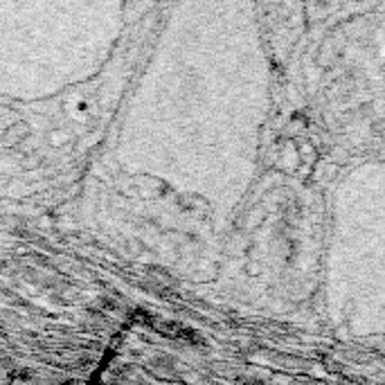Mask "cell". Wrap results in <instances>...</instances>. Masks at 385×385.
I'll return each mask as SVG.
<instances>
[{
    "label": "cell",
    "mask_w": 385,
    "mask_h": 385,
    "mask_svg": "<svg viewBox=\"0 0 385 385\" xmlns=\"http://www.w3.org/2000/svg\"><path fill=\"white\" fill-rule=\"evenodd\" d=\"M277 158H280V163H284L286 169H295L300 165L298 147H295L293 142H282L280 149H277Z\"/></svg>",
    "instance_id": "obj_1"
},
{
    "label": "cell",
    "mask_w": 385,
    "mask_h": 385,
    "mask_svg": "<svg viewBox=\"0 0 385 385\" xmlns=\"http://www.w3.org/2000/svg\"><path fill=\"white\" fill-rule=\"evenodd\" d=\"M298 154H300V163H304L307 167H313L318 163V151L313 145H309V142H302V145H298Z\"/></svg>",
    "instance_id": "obj_2"
},
{
    "label": "cell",
    "mask_w": 385,
    "mask_h": 385,
    "mask_svg": "<svg viewBox=\"0 0 385 385\" xmlns=\"http://www.w3.org/2000/svg\"><path fill=\"white\" fill-rule=\"evenodd\" d=\"M259 273V266L257 264H248V275H257Z\"/></svg>",
    "instance_id": "obj_3"
}]
</instances>
